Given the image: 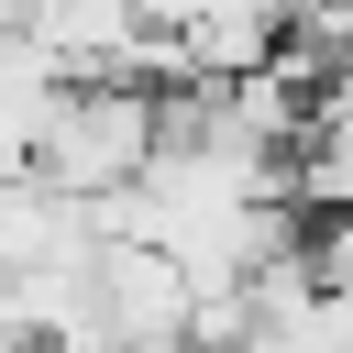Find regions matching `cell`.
I'll return each mask as SVG.
<instances>
[{"label":"cell","mask_w":353,"mask_h":353,"mask_svg":"<svg viewBox=\"0 0 353 353\" xmlns=\"http://www.w3.org/2000/svg\"><path fill=\"white\" fill-rule=\"evenodd\" d=\"M143 154H154V77H121V66L55 77L44 110H33V132H22V176L55 188V199H77V210L110 199Z\"/></svg>","instance_id":"cell-1"},{"label":"cell","mask_w":353,"mask_h":353,"mask_svg":"<svg viewBox=\"0 0 353 353\" xmlns=\"http://www.w3.org/2000/svg\"><path fill=\"white\" fill-rule=\"evenodd\" d=\"M110 353H199L188 331H165V342H110Z\"/></svg>","instance_id":"cell-2"},{"label":"cell","mask_w":353,"mask_h":353,"mask_svg":"<svg viewBox=\"0 0 353 353\" xmlns=\"http://www.w3.org/2000/svg\"><path fill=\"white\" fill-rule=\"evenodd\" d=\"M0 353H33V331L11 320V298H0Z\"/></svg>","instance_id":"cell-3"}]
</instances>
